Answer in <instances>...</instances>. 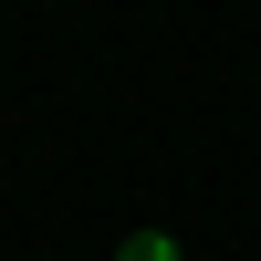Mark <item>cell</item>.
Masks as SVG:
<instances>
[{
    "label": "cell",
    "mask_w": 261,
    "mask_h": 261,
    "mask_svg": "<svg viewBox=\"0 0 261 261\" xmlns=\"http://www.w3.org/2000/svg\"><path fill=\"white\" fill-rule=\"evenodd\" d=\"M115 261H178V241H167V230H136V241H125Z\"/></svg>",
    "instance_id": "obj_1"
}]
</instances>
